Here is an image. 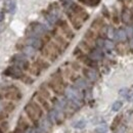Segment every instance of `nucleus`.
<instances>
[{"label":"nucleus","mask_w":133,"mask_h":133,"mask_svg":"<svg viewBox=\"0 0 133 133\" xmlns=\"http://www.w3.org/2000/svg\"><path fill=\"white\" fill-rule=\"evenodd\" d=\"M82 53H85V52H84L83 50L81 49L79 46H77V47L74 49V51H73V55H74V56H76V57H78V56H79V55H81Z\"/></svg>","instance_id":"obj_46"},{"label":"nucleus","mask_w":133,"mask_h":133,"mask_svg":"<svg viewBox=\"0 0 133 133\" xmlns=\"http://www.w3.org/2000/svg\"><path fill=\"white\" fill-rule=\"evenodd\" d=\"M64 95H65V97L66 99L72 101L73 103H75L79 108L82 105L84 94L82 93V90H80L76 86H74V85L66 86V89H65V94Z\"/></svg>","instance_id":"obj_4"},{"label":"nucleus","mask_w":133,"mask_h":133,"mask_svg":"<svg viewBox=\"0 0 133 133\" xmlns=\"http://www.w3.org/2000/svg\"><path fill=\"white\" fill-rule=\"evenodd\" d=\"M48 33H50L48 28L39 22L31 23L29 26V29H28V36H35V37L42 38L44 35Z\"/></svg>","instance_id":"obj_5"},{"label":"nucleus","mask_w":133,"mask_h":133,"mask_svg":"<svg viewBox=\"0 0 133 133\" xmlns=\"http://www.w3.org/2000/svg\"><path fill=\"white\" fill-rule=\"evenodd\" d=\"M35 133H49V132H47L44 128H42L40 125H38V126L35 128Z\"/></svg>","instance_id":"obj_47"},{"label":"nucleus","mask_w":133,"mask_h":133,"mask_svg":"<svg viewBox=\"0 0 133 133\" xmlns=\"http://www.w3.org/2000/svg\"><path fill=\"white\" fill-rule=\"evenodd\" d=\"M128 47L131 48V49H133V37L132 38H130L129 41H128Z\"/></svg>","instance_id":"obj_49"},{"label":"nucleus","mask_w":133,"mask_h":133,"mask_svg":"<svg viewBox=\"0 0 133 133\" xmlns=\"http://www.w3.org/2000/svg\"><path fill=\"white\" fill-rule=\"evenodd\" d=\"M11 63L15 66H18L19 69H22L23 71H28L30 66H31V64L29 62V58H27L23 53L15 54L12 56V58H11Z\"/></svg>","instance_id":"obj_7"},{"label":"nucleus","mask_w":133,"mask_h":133,"mask_svg":"<svg viewBox=\"0 0 133 133\" xmlns=\"http://www.w3.org/2000/svg\"><path fill=\"white\" fill-rule=\"evenodd\" d=\"M35 63L37 64V66H39L42 71H43V70H47V69H49V66H50L49 62H48L47 59H45L44 57H42V56L37 57L36 61H35Z\"/></svg>","instance_id":"obj_24"},{"label":"nucleus","mask_w":133,"mask_h":133,"mask_svg":"<svg viewBox=\"0 0 133 133\" xmlns=\"http://www.w3.org/2000/svg\"><path fill=\"white\" fill-rule=\"evenodd\" d=\"M97 38H98V34H97L96 31H94V30H92V29H88V30L85 32V34H84L83 39L86 40L87 42H89L90 44L94 45Z\"/></svg>","instance_id":"obj_16"},{"label":"nucleus","mask_w":133,"mask_h":133,"mask_svg":"<svg viewBox=\"0 0 133 133\" xmlns=\"http://www.w3.org/2000/svg\"><path fill=\"white\" fill-rule=\"evenodd\" d=\"M65 50L63 49L55 41L51 40L49 43L45 44V46L41 49V56L47 59L49 63L55 62L58 56L64 52Z\"/></svg>","instance_id":"obj_2"},{"label":"nucleus","mask_w":133,"mask_h":133,"mask_svg":"<svg viewBox=\"0 0 133 133\" xmlns=\"http://www.w3.org/2000/svg\"><path fill=\"white\" fill-rule=\"evenodd\" d=\"M82 75L85 79H87L89 82H96L99 78V75L97 73V70L88 68V66H83L82 68Z\"/></svg>","instance_id":"obj_10"},{"label":"nucleus","mask_w":133,"mask_h":133,"mask_svg":"<svg viewBox=\"0 0 133 133\" xmlns=\"http://www.w3.org/2000/svg\"><path fill=\"white\" fill-rule=\"evenodd\" d=\"M50 34H51V36H52L53 41H55V42H56V43H57V44H58L64 50H66V48L69 47V45H70V41H69L66 37L58 31L57 28H55Z\"/></svg>","instance_id":"obj_9"},{"label":"nucleus","mask_w":133,"mask_h":133,"mask_svg":"<svg viewBox=\"0 0 133 133\" xmlns=\"http://www.w3.org/2000/svg\"><path fill=\"white\" fill-rule=\"evenodd\" d=\"M25 113L27 118L32 123L36 124V123H39V121L43 117L44 110L36 100H31L25 105Z\"/></svg>","instance_id":"obj_3"},{"label":"nucleus","mask_w":133,"mask_h":133,"mask_svg":"<svg viewBox=\"0 0 133 133\" xmlns=\"http://www.w3.org/2000/svg\"><path fill=\"white\" fill-rule=\"evenodd\" d=\"M34 100H36V101L42 107V109H43L44 111L49 112L50 110H51V104H50V102H49V99L43 97L38 91L34 94Z\"/></svg>","instance_id":"obj_15"},{"label":"nucleus","mask_w":133,"mask_h":133,"mask_svg":"<svg viewBox=\"0 0 133 133\" xmlns=\"http://www.w3.org/2000/svg\"><path fill=\"white\" fill-rule=\"evenodd\" d=\"M104 40H105V39H103V38H101V37H98V38L96 39V41H95L94 47H96V48H98V49L103 50V47H104Z\"/></svg>","instance_id":"obj_37"},{"label":"nucleus","mask_w":133,"mask_h":133,"mask_svg":"<svg viewBox=\"0 0 133 133\" xmlns=\"http://www.w3.org/2000/svg\"><path fill=\"white\" fill-rule=\"evenodd\" d=\"M59 2H61V4L65 7V8H69L70 6H71V4L73 3V1L72 0H59Z\"/></svg>","instance_id":"obj_45"},{"label":"nucleus","mask_w":133,"mask_h":133,"mask_svg":"<svg viewBox=\"0 0 133 133\" xmlns=\"http://www.w3.org/2000/svg\"><path fill=\"white\" fill-rule=\"evenodd\" d=\"M46 84L51 90V92H53L56 96H62L65 94L66 85L65 83V77L63 71L61 69H57L53 74H51L50 79Z\"/></svg>","instance_id":"obj_1"},{"label":"nucleus","mask_w":133,"mask_h":133,"mask_svg":"<svg viewBox=\"0 0 133 133\" xmlns=\"http://www.w3.org/2000/svg\"><path fill=\"white\" fill-rule=\"evenodd\" d=\"M15 109H16V104L12 101H8V102L4 103V105H3V110L6 113H11L15 111Z\"/></svg>","instance_id":"obj_32"},{"label":"nucleus","mask_w":133,"mask_h":133,"mask_svg":"<svg viewBox=\"0 0 133 133\" xmlns=\"http://www.w3.org/2000/svg\"><path fill=\"white\" fill-rule=\"evenodd\" d=\"M38 125H40L42 128H44L47 132H50V131H51V128H52L53 123L50 121L48 117H42V118H41V120L39 121Z\"/></svg>","instance_id":"obj_23"},{"label":"nucleus","mask_w":133,"mask_h":133,"mask_svg":"<svg viewBox=\"0 0 133 133\" xmlns=\"http://www.w3.org/2000/svg\"><path fill=\"white\" fill-rule=\"evenodd\" d=\"M30 125H29V122H28V119H26L24 116H21L18 118V122H17V128L18 130H26L27 128H29Z\"/></svg>","instance_id":"obj_27"},{"label":"nucleus","mask_w":133,"mask_h":133,"mask_svg":"<svg viewBox=\"0 0 133 133\" xmlns=\"http://www.w3.org/2000/svg\"><path fill=\"white\" fill-rule=\"evenodd\" d=\"M79 3L89 6V7H96L99 5V3L101 2V0H78Z\"/></svg>","instance_id":"obj_28"},{"label":"nucleus","mask_w":133,"mask_h":133,"mask_svg":"<svg viewBox=\"0 0 133 133\" xmlns=\"http://www.w3.org/2000/svg\"><path fill=\"white\" fill-rule=\"evenodd\" d=\"M88 82H89V81H88L87 79H85L84 77L78 76V77L76 78V80L73 82V85L76 86L77 88H79L80 90H86V89L89 88V83H88Z\"/></svg>","instance_id":"obj_18"},{"label":"nucleus","mask_w":133,"mask_h":133,"mask_svg":"<svg viewBox=\"0 0 133 133\" xmlns=\"http://www.w3.org/2000/svg\"><path fill=\"white\" fill-rule=\"evenodd\" d=\"M111 21H112V23H113L115 26L120 25V23H121V16H120V14H119V11H118L117 9H115L114 11H112Z\"/></svg>","instance_id":"obj_31"},{"label":"nucleus","mask_w":133,"mask_h":133,"mask_svg":"<svg viewBox=\"0 0 133 133\" xmlns=\"http://www.w3.org/2000/svg\"><path fill=\"white\" fill-rule=\"evenodd\" d=\"M70 66H71V69L74 71V72H79V71H82V68L83 66H81V63L79 62V61H75V62H72V63H70Z\"/></svg>","instance_id":"obj_33"},{"label":"nucleus","mask_w":133,"mask_h":133,"mask_svg":"<svg viewBox=\"0 0 133 133\" xmlns=\"http://www.w3.org/2000/svg\"><path fill=\"white\" fill-rule=\"evenodd\" d=\"M22 53L27 57V58H35L36 54H37V50L34 47L30 46V45H25L24 48L22 49Z\"/></svg>","instance_id":"obj_21"},{"label":"nucleus","mask_w":133,"mask_h":133,"mask_svg":"<svg viewBox=\"0 0 133 133\" xmlns=\"http://www.w3.org/2000/svg\"><path fill=\"white\" fill-rule=\"evenodd\" d=\"M56 26H57L58 31L63 34L69 41L73 40L75 38V32L73 31V29L71 28V25H69V22L66 19L59 18L57 24H56Z\"/></svg>","instance_id":"obj_6"},{"label":"nucleus","mask_w":133,"mask_h":133,"mask_svg":"<svg viewBox=\"0 0 133 133\" xmlns=\"http://www.w3.org/2000/svg\"><path fill=\"white\" fill-rule=\"evenodd\" d=\"M78 46L83 50L85 53H87V54H88V53L92 50V48L94 47L92 44H90L89 42H87V41H86V40H84V39H82V40L79 42V45H78Z\"/></svg>","instance_id":"obj_26"},{"label":"nucleus","mask_w":133,"mask_h":133,"mask_svg":"<svg viewBox=\"0 0 133 133\" xmlns=\"http://www.w3.org/2000/svg\"><path fill=\"white\" fill-rule=\"evenodd\" d=\"M116 30H117V29L114 27V26H109V30H108V39L115 40Z\"/></svg>","instance_id":"obj_35"},{"label":"nucleus","mask_w":133,"mask_h":133,"mask_svg":"<svg viewBox=\"0 0 133 133\" xmlns=\"http://www.w3.org/2000/svg\"><path fill=\"white\" fill-rule=\"evenodd\" d=\"M7 10L10 12V14H15L16 12V2L15 1H11L10 4L8 5L7 7Z\"/></svg>","instance_id":"obj_44"},{"label":"nucleus","mask_w":133,"mask_h":133,"mask_svg":"<svg viewBox=\"0 0 133 133\" xmlns=\"http://www.w3.org/2000/svg\"><path fill=\"white\" fill-rule=\"evenodd\" d=\"M123 107V101L121 100H116L113 104H112V111L114 112H119Z\"/></svg>","instance_id":"obj_38"},{"label":"nucleus","mask_w":133,"mask_h":133,"mask_svg":"<svg viewBox=\"0 0 133 133\" xmlns=\"http://www.w3.org/2000/svg\"><path fill=\"white\" fill-rule=\"evenodd\" d=\"M88 56L91 58V59H93V61H95V62H100L102 58H103V56H104V53H103V50L101 49H98V48H96V47H93L92 50L88 53Z\"/></svg>","instance_id":"obj_17"},{"label":"nucleus","mask_w":133,"mask_h":133,"mask_svg":"<svg viewBox=\"0 0 133 133\" xmlns=\"http://www.w3.org/2000/svg\"><path fill=\"white\" fill-rule=\"evenodd\" d=\"M3 19H4V14L0 11V22H2Z\"/></svg>","instance_id":"obj_50"},{"label":"nucleus","mask_w":133,"mask_h":133,"mask_svg":"<svg viewBox=\"0 0 133 133\" xmlns=\"http://www.w3.org/2000/svg\"><path fill=\"white\" fill-rule=\"evenodd\" d=\"M121 22L125 25H131V22H132L133 18V11L132 9H130L128 6L124 5L121 9Z\"/></svg>","instance_id":"obj_14"},{"label":"nucleus","mask_w":133,"mask_h":133,"mask_svg":"<svg viewBox=\"0 0 133 133\" xmlns=\"http://www.w3.org/2000/svg\"><path fill=\"white\" fill-rule=\"evenodd\" d=\"M108 30H109V25L105 24V25L100 29L99 31L97 32L98 37H101V38H103V39H108Z\"/></svg>","instance_id":"obj_34"},{"label":"nucleus","mask_w":133,"mask_h":133,"mask_svg":"<svg viewBox=\"0 0 133 133\" xmlns=\"http://www.w3.org/2000/svg\"><path fill=\"white\" fill-rule=\"evenodd\" d=\"M0 133H2V132H1V131H0Z\"/></svg>","instance_id":"obj_52"},{"label":"nucleus","mask_w":133,"mask_h":133,"mask_svg":"<svg viewBox=\"0 0 133 133\" xmlns=\"http://www.w3.org/2000/svg\"><path fill=\"white\" fill-rule=\"evenodd\" d=\"M29 73L31 74V75H33V76H39L40 74H41V72H42V70L39 68V66H37V64L34 62L33 64H31V66H30V68H29Z\"/></svg>","instance_id":"obj_29"},{"label":"nucleus","mask_w":133,"mask_h":133,"mask_svg":"<svg viewBox=\"0 0 133 133\" xmlns=\"http://www.w3.org/2000/svg\"><path fill=\"white\" fill-rule=\"evenodd\" d=\"M116 48V44L114 43L113 40L111 39H105L104 40V47H103V50L108 51V52H111Z\"/></svg>","instance_id":"obj_30"},{"label":"nucleus","mask_w":133,"mask_h":133,"mask_svg":"<svg viewBox=\"0 0 133 133\" xmlns=\"http://www.w3.org/2000/svg\"><path fill=\"white\" fill-rule=\"evenodd\" d=\"M21 80L23 81V83L27 84V85H31V84H33V82H34L33 78H32L31 76H28V75H24Z\"/></svg>","instance_id":"obj_41"},{"label":"nucleus","mask_w":133,"mask_h":133,"mask_svg":"<svg viewBox=\"0 0 133 133\" xmlns=\"http://www.w3.org/2000/svg\"><path fill=\"white\" fill-rule=\"evenodd\" d=\"M115 49L117 50V52L121 55H123L125 52H126V48L124 47V43H119L118 45H116V48Z\"/></svg>","instance_id":"obj_42"},{"label":"nucleus","mask_w":133,"mask_h":133,"mask_svg":"<svg viewBox=\"0 0 133 133\" xmlns=\"http://www.w3.org/2000/svg\"><path fill=\"white\" fill-rule=\"evenodd\" d=\"M4 75L7 76V77H10V78H14V79H19L21 80L25 74H24V71L22 69H19L18 66L14 65L11 66H8L4 71Z\"/></svg>","instance_id":"obj_13"},{"label":"nucleus","mask_w":133,"mask_h":133,"mask_svg":"<svg viewBox=\"0 0 133 133\" xmlns=\"http://www.w3.org/2000/svg\"><path fill=\"white\" fill-rule=\"evenodd\" d=\"M125 31H126V34H127L128 39L132 38L133 37V26H131V25H127V27L125 28Z\"/></svg>","instance_id":"obj_43"},{"label":"nucleus","mask_w":133,"mask_h":133,"mask_svg":"<svg viewBox=\"0 0 133 133\" xmlns=\"http://www.w3.org/2000/svg\"><path fill=\"white\" fill-rule=\"evenodd\" d=\"M128 37H127V34H126V31L125 29L123 28H118L116 30V35H115V40L118 41L119 43H125L127 41Z\"/></svg>","instance_id":"obj_19"},{"label":"nucleus","mask_w":133,"mask_h":133,"mask_svg":"<svg viewBox=\"0 0 133 133\" xmlns=\"http://www.w3.org/2000/svg\"><path fill=\"white\" fill-rule=\"evenodd\" d=\"M101 16H102V17H103L104 19H111L112 14H111V11L108 9L107 6H103V7H102V9H101Z\"/></svg>","instance_id":"obj_36"},{"label":"nucleus","mask_w":133,"mask_h":133,"mask_svg":"<svg viewBox=\"0 0 133 133\" xmlns=\"http://www.w3.org/2000/svg\"><path fill=\"white\" fill-rule=\"evenodd\" d=\"M109 130V127L105 124H101L95 128V133H107Z\"/></svg>","instance_id":"obj_39"},{"label":"nucleus","mask_w":133,"mask_h":133,"mask_svg":"<svg viewBox=\"0 0 133 133\" xmlns=\"http://www.w3.org/2000/svg\"><path fill=\"white\" fill-rule=\"evenodd\" d=\"M4 97L10 101H17L22 98V93L16 86H8L4 89Z\"/></svg>","instance_id":"obj_8"},{"label":"nucleus","mask_w":133,"mask_h":133,"mask_svg":"<svg viewBox=\"0 0 133 133\" xmlns=\"http://www.w3.org/2000/svg\"><path fill=\"white\" fill-rule=\"evenodd\" d=\"M122 120H123V115H120L118 114L112 121V124H111V130L112 131H116L117 129L121 126V123H122Z\"/></svg>","instance_id":"obj_25"},{"label":"nucleus","mask_w":133,"mask_h":133,"mask_svg":"<svg viewBox=\"0 0 133 133\" xmlns=\"http://www.w3.org/2000/svg\"><path fill=\"white\" fill-rule=\"evenodd\" d=\"M126 2H127V4H130L132 2V0H126Z\"/></svg>","instance_id":"obj_51"},{"label":"nucleus","mask_w":133,"mask_h":133,"mask_svg":"<svg viewBox=\"0 0 133 133\" xmlns=\"http://www.w3.org/2000/svg\"><path fill=\"white\" fill-rule=\"evenodd\" d=\"M85 126H86V121H85L84 119H81V120L77 121V122L74 124V127H75L76 129H83V128H85Z\"/></svg>","instance_id":"obj_40"},{"label":"nucleus","mask_w":133,"mask_h":133,"mask_svg":"<svg viewBox=\"0 0 133 133\" xmlns=\"http://www.w3.org/2000/svg\"><path fill=\"white\" fill-rule=\"evenodd\" d=\"M24 133H35V129L33 127H29L24 131Z\"/></svg>","instance_id":"obj_48"},{"label":"nucleus","mask_w":133,"mask_h":133,"mask_svg":"<svg viewBox=\"0 0 133 133\" xmlns=\"http://www.w3.org/2000/svg\"><path fill=\"white\" fill-rule=\"evenodd\" d=\"M26 44L34 47L36 50H40V51L45 46V42L43 41V39L40 37H35V36H28L26 39Z\"/></svg>","instance_id":"obj_12"},{"label":"nucleus","mask_w":133,"mask_h":133,"mask_svg":"<svg viewBox=\"0 0 133 133\" xmlns=\"http://www.w3.org/2000/svg\"><path fill=\"white\" fill-rule=\"evenodd\" d=\"M66 17H68V19H69L70 24H71V26H72V28L74 30H76V31H79L82 28V26H83V22L77 17L75 14L70 11L69 9H66Z\"/></svg>","instance_id":"obj_11"},{"label":"nucleus","mask_w":133,"mask_h":133,"mask_svg":"<svg viewBox=\"0 0 133 133\" xmlns=\"http://www.w3.org/2000/svg\"><path fill=\"white\" fill-rule=\"evenodd\" d=\"M38 92L43 96V97H45V98H47V99H51V90H50L49 88H48V86H47V84H41L40 86H39V89H38Z\"/></svg>","instance_id":"obj_22"},{"label":"nucleus","mask_w":133,"mask_h":133,"mask_svg":"<svg viewBox=\"0 0 133 133\" xmlns=\"http://www.w3.org/2000/svg\"><path fill=\"white\" fill-rule=\"evenodd\" d=\"M105 25V22H104V18L103 17H96V18H94L93 21H92V23H91V25H90V29H92V30H94V31H96V32H98L100 29L103 27Z\"/></svg>","instance_id":"obj_20"}]
</instances>
